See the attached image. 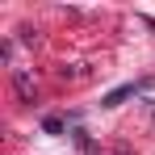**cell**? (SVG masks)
Returning a JSON list of instances; mask_svg holds the SVG:
<instances>
[{
    "label": "cell",
    "mask_w": 155,
    "mask_h": 155,
    "mask_svg": "<svg viewBox=\"0 0 155 155\" xmlns=\"http://www.w3.org/2000/svg\"><path fill=\"white\" fill-rule=\"evenodd\" d=\"M42 130H46V134H63V117H46Z\"/></svg>",
    "instance_id": "3"
},
{
    "label": "cell",
    "mask_w": 155,
    "mask_h": 155,
    "mask_svg": "<svg viewBox=\"0 0 155 155\" xmlns=\"http://www.w3.org/2000/svg\"><path fill=\"white\" fill-rule=\"evenodd\" d=\"M126 97H134V84H126V88H113V92H109L101 105H105V109H113V105H122Z\"/></svg>",
    "instance_id": "2"
},
{
    "label": "cell",
    "mask_w": 155,
    "mask_h": 155,
    "mask_svg": "<svg viewBox=\"0 0 155 155\" xmlns=\"http://www.w3.org/2000/svg\"><path fill=\"white\" fill-rule=\"evenodd\" d=\"M13 88H17L21 101H34V80H29L25 67H13Z\"/></svg>",
    "instance_id": "1"
}]
</instances>
